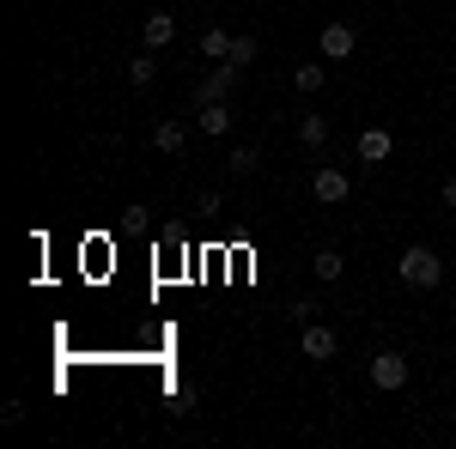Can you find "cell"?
Masks as SVG:
<instances>
[{"label":"cell","mask_w":456,"mask_h":449,"mask_svg":"<svg viewBox=\"0 0 456 449\" xmlns=\"http://www.w3.org/2000/svg\"><path fill=\"white\" fill-rule=\"evenodd\" d=\"M395 274H402V285H420V292H426V285H438V279H444V261H438L426 243H414V249H402Z\"/></svg>","instance_id":"cell-1"},{"label":"cell","mask_w":456,"mask_h":449,"mask_svg":"<svg viewBox=\"0 0 456 449\" xmlns=\"http://www.w3.org/2000/svg\"><path fill=\"white\" fill-rule=\"evenodd\" d=\"M316 49H322V61H347L353 49H359V36H353V25H341V19H329V25L316 31Z\"/></svg>","instance_id":"cell-2"},{"label":"cell","mask_w":456,"mask_h":449,"mask_svg":"<svg viewBox=\"0 0 456 449\" xmlns=\"http://www.w3.org/2000/svg\"><path fill=\"white\" fill-rule=\"evenodd\" d=\"M238 73H244V68H232V61H219V68H213L208 79L195 85V109H208V104H225V92L238 85Z\"/></svg>","instance_id":"cell-3"},{"label":"cell","mask_w":456,"mask_h":449,"mask_svg":"<svg viewBox=\"0 0 456 449\" xmlns=\"http://www.w3.org/2000/svg\"><path fill=\"white\" fill-rule=\"evenodd\" d=\"M371 382H378L384 395L408 389V358H402V352H378V358H371Z\"/></svg>","instance_id":"cell-4"},{"label":"cell","mask_w":456,"mask_h":449,"mask_svg":"<svg viewBox=\"0 0 456 449\" xmlns=\"http://www.w3.org/2000/svg\"><path fill=\"white\" fill-rule=\"evenodd\" d=\"M311 195H316V201H322V207H341V201H347V195H353V182H347V176H341V171H329V164H322V171L311 176Z\"/></svg>","instance_id":"cell-5"},{"label":"cell","mask_w":456,"mask_h":449,"mask_svg":"<svg viewBox=\"0 0 456 449\" xmlns=\"http://www.w3.org/2000/svg\"><path fill=\"white\" fill-rule=\"evenodd\" d=\"M389 152H395V134H389V128H365V134H359V164H371V171H378Z\"/></svg>","instance_id":"cell-6"},{"label":"cell","mask_w":456,"mask_h":449,"mask_svg":"<svg viewBox=\"0 0 456 449\" xmlns=\"http://www.w3.org/2000/svg\"><path fill=\"white\" fill-rule=\"evenodd\" d=\"M298 346H305V358H316V365H329V358H335V328H322V322H305V334H298Z\"/></svg>","instance_id":"cell-7"},{"label":"cell","mask_w":456,"mask_h":449,"mask_svg":"<svg viewBox=\"0 0 456 449\" xmlns=\"http://www.w3.org/2000/svg\"><path fill=\"white\" fill-rule=\"evenodd\" d=\"M141 36H146V49H165V43L176 36V19H171V12H146V19H141Z\"/></svg>","instance_id":"cell-8"},{"label":"cell","mask_w":456,"mask_h":449,"mask_svg":"<svg viewBox=\"0 0 456 449\" xmlns=\"http://www.w3.org/2000/svg\"><path fill=\"white\" fill-rule=\"evenodd\" d=\"M292 85H298V92H322V85H329V68H322V61H298V68H292Z\"/></svg>","instance_id":"cell-9"},{"label":"cell","mask_w":456,"mask_h":449,"mask_svg":"<svg viewBox=\"0 0 456 449\" xmlns=\"http://www.w3.org/2000/svg\"><path fill=\"white\" fill-rule=\"evenodd\" d=\"M201 134H213V140L232 134V104H208L201 109Z\"/></svg>","instance_id":"cell-10"},{"label":"cell","mask_w":456,"mask_h":449,"mask_svg":"<svg viewBox=\"0 0 456 449\" xmlns=\"http://www.w3.org/2000/svg\"><path fill=\"white\" fill-rule=\"evenodd\" d=\"M201 55H208V61H225V55H232V31L208 25V31H201Z\"/></svg>","instance_id":"cell-11"},{"label":"cell","mask_w":456,"mask_h":449,"mask_svg":"<svg viewBox=\"0 0 456 449\" xmlns=\"http://www.w3.org/2000/svg\"><path fill=\"white\" fill-rule=\"evenodd\" d=\"M183 122H159V128H152V146H159V152H183Z\"/></svg>","instance_id":"cell-12"},{"label":"cell","mask_w":456,"mask_h":449,"mask_svg":"<svg viewBox=\"0 0 456 449\" xmlns=\"http://www.w3.org/2000/svg\"><path fill=\"white\" fill-rule=\"evenodd\" d=\"M298 140L305 146H322L329 140V116H298Z\"/></svg>","instance_id":"cell-13"},{"label":"cell","mask_w":456,"mask_h":449,"mask_svg":"<svg viewBox=\"0 0 456 449\" xmlns=\"http://www.w3.org/2000/svg\"><path fill=\"white\" fill-rule=\"evenodd\" d=\"M256 49H262L256 36H232V55H225V61H232V68H249V61H256Z\"/></svg>","instance_id":"cell-14"},{"label":"cell","mask_w":456,"mask_h":449,"mask_svg":"<svg viewBox=\"0 0 456 449\" xmlns=\"http://www.w3.org/2000/svg\"><path fill=\"white\" fill-rule=\"evenodd\" d=\"M341 268H347V261H341L335 249H322V255L311 261V274H316V279H341Z\"/></svg>","instance_id":"cell-15"},{"label":"cell","mask_w":456,"mask_h":449,"mask_svg":"<svg viewBox=\"0 0 456 449\" xmlns=\"http://www.w3.org/2000/svg\"><path fill=\"white\" fill-rule=\"evenodd\" d=\"M256 164H262L256 146H238V152H232V176H256Z\"/></svg>","instance_id":"cell-16"},{"label":"cell","mask_w":456,"mask_h":449,"mask_svg":"<svg viewBox=\"0 0 456 449\" xmlns=\"http://www.w3.org/2000/svg\"><path fill=\"white\" fill-rule=\"evenodd\" d=\"M152 73H159L152 55H134V61H128V79H134V85H152Z\"/></svg>","instance_id":"cell-17"},{"label":"cell","mask_w":456,"mask_h":449,"mask_svg":"<svg viewBox=\"0 0 456 449\" xmlns=\"http://www.w3.org/2000/svg\"><path fill=\"white\" fill-rule=\"evenodd\" d=\"M444 207H456V176H451V182H444Z\"/></svg>","instance_id":"cell-18"},{"label":"cell","mask_w":456,"mask_h":449,"mask_svg":"<svg viewBox=\"0 0 456 449\" xmlns=\"http://www.w3.org/2000/svg\"><path fill=\"white\" fill-rule=\"evenodd\" d=\"M183 6H195V0H183Z\"/></svg>","instance_id":"cell-19"}]
</instances>
